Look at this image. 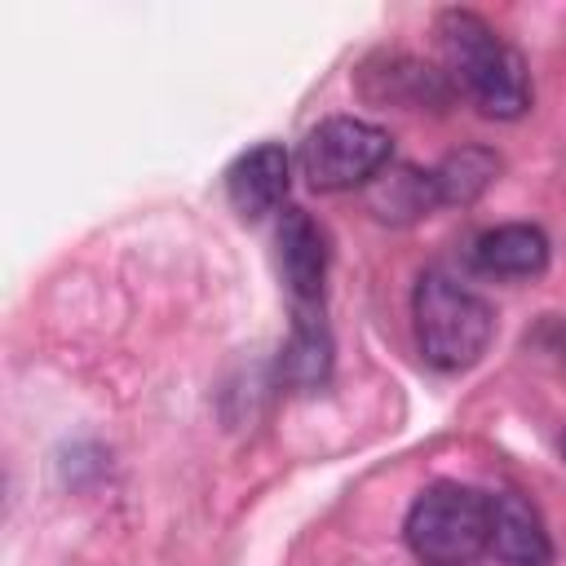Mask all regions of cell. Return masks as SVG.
Segmentation results:
<instances>
[{
	"label": "cell",
	"instance_id": "obj_10",
	"mask_svg": "<svg viewBox=\"0 0 566 566\" xmlns=\"http://www.w3.org/2000/svg\"><path fill=\"white\" fill-rule=\"evenodd\" d=\"M279 371L296 389H318L332 376V332L323 314H292V336L283 345Z\"/></svg>",
	"mask_w": 566,
	"mask_h": 566
},
{
	"label": "cell",
	"instance_id": "obj_13",
	"mask_svg": "<svg viewBox=\"0 0 566 566\" xmlns=\"http://www.w3.org/2000/svg\"><path fill=\"white\" fill-rule=\"evenodd\" d=\"M557 336H562V340H557V349H562V358H566V327H557Z\"/></svg>",
	"mask_w": 566,
	"mask_h": 566
},
{
	"label": "cell",
	"instance_id": "obj_1",
	"mask_svg": "<svg viewBox=\"0 0 566 566\" xmlns=\"http://www.w3.org/2000/svg\"><path fill=\"white\" fill-rule=\"evenodd\" d=\"M438 44L451 88H460L482 115L517 119L531 106V71L522 53L473 9L438 13Z\"/></svg>",
	"mask_w": 566,
	"mask_h": 566
},
{
	"label": "cell",
	"instance_id": "obj_12",
	"mask_svg": "<svg viewBox=\"0 0 566 566\" xmlns=\"http://www.w3.org/2000/svg\"><path fill=\"white\" fill-rule=\"evenodd\" d=\"M371 208H376V217H385V221H416V217H424L429 208H438L433 172L411 168V164L380 172V177L371 181Z\"/></svg>",
	"mask_w": 566,
	"mask_h": 566
},
{
	"label": "cell",
	"instance_id": "obj_5",
	"mask_svg": "<svg viewBox=\"0 0 566 566\" xmlns=\"http://www.w3.org/2000/svg\"><path fill=\"white\" fill-rule=\"evenodd\" d=\"M279 274L292 296V314H323L327 292V234L305 208H283L279 217Z\"/></svg>",
	"mask_w": 566,
	"mask_h": 566
},
{
	"label": "cell",
	"instance_id": "obj_7",
	"mask_svg": "<svg viewBox=\"0 0 566 566\" xmlns=\"http://www.w3.org/2000/svg\"><path fill=\"white\" fill-rule=\"evenodd\" d=\"M363 93L371 102H394L402 111H442L451 102V80L447 71L429 66V62H416L407 53H380L363 66Z\"/></svg>",
	"mask_w": 566,
	"mask_h": 566
},
{
	"label": "cell",
	"instance_id": "obj_9",
	"mask_svg": "<svg viewBox=\"0 0 566 566\" xmlns=\"http://www.w3.org/2000/svg\"><path fill=\"white\" fill-rule=\"evenodd\" d=\"M473 265L491 279H535L548 270V234L531 221H509L473 239Z\"/></svg>",
	"mask_w": 566,
	"mask_h": 566
},
{
	"label": "cell",
	"instance_id": "obj_2",
	"mask_svg": "<svg viewBox=\"0 0 566 566\" xmlns=\"http://www.w3.org/2000/svg\"><path fill=\"white\" fill-rule=\"evenodd\" d=\"M411 327L416 349L433 371H464L486 354L495 314L469 283L447 270H424L411 292Z\"/></svg>",
	"mask_w": 566,
	"mask_h": 566
},
{
	"label": "cell",
	"instance_id": "obj_11",
	"mask_svg": "<svg viewBox=\"0 0 566 566\" xmlns=\"http://www.w3.org/2000/svg\"><path fill=\"white\" fill-rule=\"evenodd\" d=\"M429 172H433L438 208H442V203L464 208V203H473V199L495 181L500 155L486 150V146H460V150H451V155H447L438 168H429Z\"/></svg>",
	"mask_w": 566,
	"mask_h": 566
},
{
	"label": "cell",
	"instance_id": "obj_6",
	"mask_svg": "<svg viewBox=\"0 0 566 566\" xmlns=\"http://www.w3.org/2000/svg\"><path fill=\"white\" fill-rule=\"evenodd\" d=\"M287 181H292L287 150L279 142H261L226 168V199L243 221H261L279 212V203L287 199Z\"/></svg>",
	"mask_w": 566,
	"mask_h": 566
},
{
	"label": "cell",
	"instance_id": "obj_4",
	"mask_svg": "<svg viewBox=\"0 0 566 566\" xmlns=\"http://www.w3.org/2000/svg\"><path fill=\"white\" fill-rule=\"evenodd\" d=\"M394 159V142L380 124H367L358 115H332L318 119L301 150L296 164L305 172V181L314 190H354V186H371Z\"/></svg>",
	"mask_w": 566,
	"mask_h": 566
},
{
	"label": "cell",
	"instance_id": "obj_8",
	"mask_svg": "<svg viewBox=\"0 0 566 566\" xmlns=\"http://www.w3.org/2000/svg\"><path fill=\"white\" fill-rule=\"evenodd\" d=\"M491 553L504 566H548L553 539L522 491H491Z\"/></svg>",
	"mask_w": 566,
	"mask_h": 566
},
{
	"label": "cell",
	"instance_id": "obj_14",
	"mask_svg": "<svg viewBox=\"0 0 566 566\" xmlns=\"http://www.w3.org/2000/svg\"><path fill=\"white\" fill-rule=\"evenodd\" d=\"M562 460H566V433H562Z\"/></svg>",
	"mask_w": 566,
	"mask_h": 566
},
{
	"label": "cell",
	"instance_id": "obj_3",
	"mask_svg": "<svg viewBox=\"0 0 566 566\" xmlns=\"http://www.w3.org/2000/svg\"><path fill=\"white\" fill-rule=\"evenodd\" d=\"M402 539L420 566H473L491 553V491L469 482L424 486L407 509Z\"/></svg>",
	"mask_w": 566,
	"mask_h": 566
}]
</instances>
